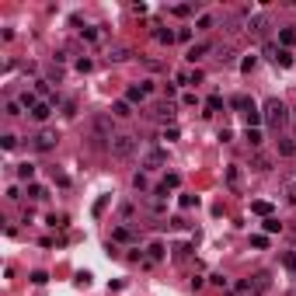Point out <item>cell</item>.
<instances>
[{"instance_id":"cell-9","label":"cell","mask_w":296,"mask_h":296,"mask_svg":"<svg viewBox=\"0 0 296 296\" xmlns=\"http://www.w3.org/2000/svg\"><path fill=\"white\" fill-rule=\"evenodd\" d=\"M209 49H213L209 42H195V46H188V53H185V60H188V63H199V60H202V56H206Z\"/></svg>"},{"instance_id":"cell-8","label":"cell","mask_w":296,"mask_h":296,"mask_svg":"<svg viewBox=\"0 0 296 296\" xmlns=\"http://www.w3.org/2000/svg\"><path fill=\"white\" fill-rule=\"evenodd\" d=\"M247 32H251V35H265V32H268V18H265V14H251V18H247Z\"/></svg>"},{"instance_id":"cell-43","label":"cell","mask_w":296,"mask_h":296,"mask_svg":"<svg viewBox=\"0 0 296 296\" xmlns=\"http://www.w3.org/2000/svg\"><path fill=\"white\" fill-rule=\"evenodd\" d=\"M32 282H35V286H46L49 275H46V272H32Z\"/></svg>"},{"instance_id":"cell-24","label":"cell","mask_w":296,"mask_h":296,"mask_svg":"<svg viewBox=\"0 0 296 296\" xmlns=\"http://www.w3.org/2000/svg\"><path fill=\"white\" fill-rule=\"evenodd\" d=\"M28 199H32V202H42V199H46V188H42V185H28Z\"/></svg>"},{"instance_id":"cell-47","label":"cell","mask_w":296,"mask_h":296,"mask_svg":"<svg viewBox=\"0 0 296 296\" xmlns=\"http://www.w3.org/2000/svg\"><path fill=\"white\" fill-rule=\"evenodd\" d=\"M80 35H84V39H87V42H98V28H84V32H80Z\"/></svg>"},{"instance_id":"cell-48","label":"cell","mask_w":296,"mask_h":296,"mask_svg":"<svg viewBox=\"0 0 296 296\" xmlns=\"http://www.w3.org/2000/svg\"><path fill=\"white\" fill-rule=\"evenodd\" d=\"M178 202H181V209H192V206H195V195H181Z\"/></svg>"},{"instance_id":"cell-21","label":"cell","mask_w":296,"mask_h":296,"mask_svg":"<svg viewBox=\"0 0 296 296\" xmlns=\"http://www.w3.org/2000/svg\"><path fill=\"white\" fill-rule=\"evenodd\" d=\"M18 101H21V108H28V112H32V108L39 105V94H35V91H25V94H21Z\"/></svg>"},{"instance_id":"cell-30","label":"cell","mask_w":296,"mask_h":296,"mask_svg":"<svg viewBox=\"0 0 296 296\" xmlns=\"http://www.w3.org/2000/svg\"><path fill=\"white\" fill-rule=\"evenodd\" d=\"M261 226H265V233H279V230H282V223L275 220V216H268V220L261 223Z\"/></svg>"},{"instance_id":"cell-39","label":"cell","mask_w":296,"mask_h":296,"mask_svg":"<svg viewBox=\"0 0 296 296\" xmlns=\"http://www.w3.org/2000/svg\"><path fill=\"white\" fill-rule=\"evenodd\" d=\"M251 247H268V237H265V233H254V237H251Z\"/></svg>"},{"instance_id":"cell-20","label":"cell","mask_w":296,"mask_h":296,"mask_svg":"<svg viewBox=\"0 0 296 296\" xmlns=\"http://www.w3.org/2000/svg\"><path fill=\"white\" fill-rule=\"evenodd\" d=\"M147 251H150V254H147V265H153V261H160V258H164V244H157V240L150 244Z\"/></svg>"},{"instance_id":"cell-50","label":"cell","mask_w":296,"mask_h":296,"mask_svg":"<svg viewBox=\"0 0 296 296\" xmlns=\"http://www.w3.org/2000/svg\"><path fill=\"white\" fill-rule=\"evenodd\" d=\"M286 199H289V202L296 206V185H289V188H286Z\"/></svg>"},{"instance_id":"cell-11","label":"cell","mask_w":296,"mask_h":296,"mask_svg":"<svg viewBox=\"0 0 296 296\" xmlns=\"http://www.w3.org/2000/svg\"><path fill=\"white\" fill-rule=\"evenodd\" d=\"M230 296H258V293H254L251 279H237V282L230 286Z\"/></svg>"},{"instance_id":"cell-32","label":"cell","mask_w":296,"mask_h":296,"mask_svg":"<svg viewBox=\"0 0 296 296\" xmlns=\"http://www.w3.org/2000/svg\"><path fill=\"white\" fill-rule=\"evenodd\" d=\"M282 265H286L289 272H296V251H286V254H282Z\"/></svg>"},{"instance_id":"cell-25","label":"cell","mask_w":296,"mask_h":296,"mask_svg":"<svg viewBox=\"0 0 296 296\" xmlns=\"http://www.w3.org/2000/svg\"><path fill=\"white\" fill-rule=\"evenodd\" d=\"M133 188H136V192H147V188H150V181H147V174H143V171H140V174H133Z\"/></svg>"},{"instance_id":"cell-29","label":"cell","mask_w":296,"mask_h":296,"mask_svg":"<svg viewBox=\"0 0 296 296\" xmlns=\"http://www.w3.org/2000/svg\"><path fill=\"white\" fill-rule=\"evenodd\" d=\"M0 147H4V150H14V147H18V136H14V133H4V136H0Z\"/></svg>"},{"instance_id":"cell-35","label":"cell","mask_w":296,"mask_h":296,"mask_svg":"<svg viewBox=\"0 0 296 296\" xmlns=\"http://www.w3.org/2000/svg\"><path fill=\"white\" fill-rule=\"evenodd\" d=\"M254 67H258V56H247V60H244V63H240V70H244V74H251V70H254Z\"/></svg>"},{"instance_id":"cell-13","label":"cell","mask_w":296,"mask_h":296,"mask_svg":"<svg viewBox=\"0 0 296 296\" xmlns=\"http://www.w3.org/2000/svg\"><path fill=\"white\" fill-rule=\"evenodd\" d=\"M251 167H254L258 174H268V171H272V157H268V153H254Z\"/></svg>"},{"instance_id":"cell-40","label":"cell","mask_w":296,"mask_h":296,"mask_svg":"<svg viewBox=\"0 0 296 296\" xmlns=\"http://www.w3.org/2000/svg\"><path fill=\"white\" fill-rule=\"evenodd\" d=\"M49 226H67V216H63V213H53V216H49Z\"/></svg>"},{"instance_id":"cell-14","label":"cell","mask_w":296,"mask_h":296,"mask_svg":"<svg viewBox=\"0 0 296 296\" xmlns=\"http://www.w3.org/2000/svg\"><path fill=\"white\" fill-rule=\"evenodd\" d=\"M153 39H157L160 46H171V42L178 39V32H171V28H157V32H153Z\"/></svg>"},{"instance_id":"cell-38","label":"cell","mask_w":296,"mask_h":296,"mask_svg":"<svg viewBox=\"0 0 296 296\" xmlns=\"http://www.w3.org/2000/svg\"><path fill=\"white\" fill-rule=\"evenodd\" d=\"M164 185H167V188H178V185H181V174H174V171H171V174L164 178Z\"/></svg>"},{"instance_id":"cell-15","label":"cell","mask_w":296,"mask_h":296,"mask_svg":"<svg viewBox=\"0 0 296 296\" xmlns=\"http://www.w3.org/2000/svg\"><path fill=\"white\" fill-rule=\"evenodd\" d=\"M226 185H230L233 192L240 188V167H237V164H230V167H226Z\"/></svg>"},{"instance_id":"cell-2","label":"cell","mask_w":296,"mask_h":296,"mask_svg":"<svg viewBox=\"0 0 296 296\" xmlns=\"http://www.w3.org/2000/svg\"><path fill=\"white\" fill-rule=\"evenodd\" d=\"M108 153H112L115 160H129V157L136 153V136H129V133H115V136H112Z\"/></svg>"},{"instance_id":"cell-16","label":"cell","mask_w":296,"mask_h":296,"mask_svg":"<svg viewBox=\"0 0 296 296\" xmlns=\"http://www.w3.org/2000/svg\"><path fill=\"white\" fill-rule=\"evenodd\" d=\"M272 63H279V67H293V53H289V49H275Z\"/></svg>"},{"instance_id":"cell-10","label":"cell","mask_w":296,"mask_h":296,"mask_svg":"<svg viewBox=\"0 0 296 296\" xmlns=\"http://www.w3.org/2000/svg\"><path fill=\"white\" fill-rule=\"evenodd\" d=\"M251 286H254V293H258V296L268 293V286H272V275H268V272H254V275H251Z\"/></svg>"},{"instance_id":"cell-5","label":"cell","mask_w":296,"mask_h":296,"mask_svg":"<svg viewBox=\"0 0 296 296\" xmlns=\"http://www.w3.org/2000/svg\"><path fill=\"white\" fill-rule=\"evenodd\" d=\"M53 108H56V98H46V101H39V105H35V108H32L28 115H32L35 122H46V119L53 115Z\"/></svg>"},{"instance_id":"cell-26","label":"cell","mask_w":296,"mask_h":296,"mask_svg":"<svg viewBox=\"0 0 296 296\" xmlns=\"http://www.w3.org/2000/svg\"><path fill=\"white\" fill-rule=\"evenodd\" d=\"M171 11H174V14H178V18H188V14H192V11H195V4H174V7H171Z\"/></svg>"},{"instance_id":"cell-18","label":"cell","mask_w":296,"mask_h":296,"mask_svg":"<svg viewBox=\"0 0 296 296\" xmlns=\"http://www.w3.org/2000/svg\"><path fill=\"white\" fill-rule=\"evenodd\" d=\"M112 240H119V244H129V240H133V230H129V226H115V230H112Z\"/></svg>"},{"instance_id":"cell-37","label":"cell","mask_w":296,"mask_h":296,"mask_svg":"<svg viewBox=\"0 0 296 296\" xmlns=\"http://www.w3.org/2000/svg\"><path fill=\"white\" fill-rule=\"evenodd\" d=\"M247 143H251V147H261V133H258V129H247Z\"/></svg>"},{"instance_id":"cell-42","label":"cell","mask_w":296,"mask_h":296,"mask_svg":"<svg viewBox=\"0 0 296 296\" xmlns=\"http://www.w3.org/2000/svg\"><path fill=\"white\" fill-rule=\"evenodd\" d=\"M105 209H108V195H105V199H98V202H94V216H101V213H105Z\"/></svg>"},{"instance_id":"cell-22","label":"cell","mask_w":296,"mask_h":296,"mask_svg":"<svg viewBox=\"0 0 296 296\" xmlns=\"http://www.w3.org/2000/svg\"><path fill=\"white\" fill-rule=\"evenodd\" d=\"M293 153H296V140H289V136L279 140V157H293Z\"/></svg>"},{"instance_id":"cell-17","label":"cell","mask_w":296,"mask_h":296,"mask_svg":"<svg viewBox=\"0 0 296 296\" xmlns=\"http://www.w3.org/2000/svg\"><path fill=\"white\" fill-rule=\"evenodd\" d=\"M251 213H258V216H272V202H265V199H258V202H251Z\"/></svg>"},{"instance_id":"cell-34","label":"cell","mask_w":296,"mask_h":296,"mask_svg":"<svg viewBox=\"0 0 296 296\" xmlns=\"http://www.w3.org/2000/svg\"><path fill=\"white\" fill-rule=\"evenodd\" d=\"M216 60L220 63H233V49H216Z\"/></svg>"},{"instance_id":"cell-46","label":"cell","mask_w":296,"mask_h":296,"mask_svg":"<svg viewBox=\"0 0 296 296\" xmlns=\"http://www.w3.org/2000/svg\"><path fill=\"white\" fill-rule=\"evenodd\" d=\"M199 28H213V14H199Z\"/></svg>"},{"instance_id":"cell-28","label":"cell","mask_w":296,"mask_h":296,"mask_svg":"<svg viewBox=\"0 0 296 296\" xmlns=\"http://www.w3.org/2000/svg\"><path fill=\"white\" fill-rule=\"evenodd\" d=\"M4 115L18 119V115H21V101H7V105H4Z\"/></svg>"},{"instance_id":"cell-49","label":"cell","mask_w":296,"mask_h":296,"mask_svg":"<svg viewBox=\"0 0 296 296\" xmlns=\"http://www.w3.org/2000/svg\"><path fill=\"white\" fill-rule=\"evenodd\" d=\"M164 140H178V126H167L164 129Z\"/></svg>"},{"instance_id":"cell-4","label":"cell","mask_w":296,"mask_h":296,"mask_svg":"<svg viewBox=\"0 0 296 296\" xmlns=\"http://www.w3.org/2000/svg\"><path fill=\"white\" fill-rule=\"evenodd\" d=\"M147 115L150 119H160V122H171V119H174V105H171V101H157V105H150Z\"/></svg>"},{"instance_id":"cell-3","label":"cell","mask_w":296,"mask_h":296,"mask_svg":"<svg viewBox=\"0 0 296 296\" xmlns=\"http://www.w3.org/2000/svg\"><path fill=\"white\" fill-rule=\"evenodd\" d=\"M56 143H60L56 129H39V133L32 136V147L39 150V153H49V150H56Z\"/></svg>"},{"instance_id":"cell-7","label":"cell","mask_w":296,"mask_h":296,"mask_svg":"<svg viewBox=\"0 0 296 296\" xmlns=\"http://www.w3.org/2000/svg\"><path fill=\"white\" fill-rule=\"evenodd\" d=\"M167 164V153L164 150H147V157H143V167L147 171H157V167H164Z\"/></svg>"},{"instance_id":"cell-33","label":"cell","mask_w":296,"mask_h":296,"mask_svg":"<svg viewBox=\"0 0 296 296\" xmlns=\"http://www.w3.org/2000/svg\"><path fill=\"white\" fill-rule=\"evenodd\" d=\"M206 108H209V112H220V108H223V98H220V94H213V98L206 101Z\"/></svg>"},{"instance_id":"cell-6","label":"cell","mask_w":296,"mask_h":296,"mask_svg":"<svg viewBox=\"0 0 296 296\" xmlns=\"http://www.w3.org/2000/svg\"><path fill=\"white\" fill-rule=\"evenodd\" d=\"M147 94H150V80H143V84H133V87L126 91V101H129V105H140Z\"/></svg>"},{"instance_id":"cell-1","label":"cell","mask_w":296,"mask_h":296,"mask_svg":"<svg viewBox=\"0 0 296 296\" xmlns=\"http://www.w3.org/2000/svg\"><path fill=\"white\" fill-rule=\"evenodd\" d=\"M265 122H268L272 129H282V126L289 122V108H286L279 98H268V101H265Z\"/></svg>"},{"instance_id":"cell-41","label":"cell","mask_w":296,"mask_h":296,"mask_svg":"<svg viewBox=\"0 0 296 296\" xmlns=\"http://www.w3.org/2000/svg\"><path fill=\"white\" fill-rule=\"evenodd\" d=\"M91 67H94V63H91V60H87V56H80V60H77V70H80V74H87V70H91Z\"/></svg>"},{"instance_id":"cell-12","label":"cell","mask_w":296,"mask_h":296,"mask_svg":"<svg viewBox=\"0 0 296 296\" xmlns=\"http://www.w3.org/2000/svg\"><path fill=\"white\" fill-rule=\"evenodd\" d=\"M133 115V105L126 101V98H119L115 105H112V119H129Z\"/></svg>"},{"instance_id":"cell-19","label":"cell","mask_w":296,"mask_h":296,"mask_svg":"<svg viewBox=\"0 0 296 296\" xmlns=\"http://www.w3.org/2000/svg\"><path fill=\"white\" fill-rule=\"evenodd\" d=\"M279 42H282V49H289V46H293V42H296V28H293V25L279 32Z\"/></svg>"},{"instance_id":"cell-27","label":"cell","mask_w":296,"mask_h":296,"mask_svg":"<svg viewBox=\"0 0 296 296\" xmlns=\"http://www.w3.org/2000/svg\"><path fill=\"white\" fill-rule=\"evenodd\" d=\"M230 108H244V112H247V108H251V101H247L244 94H233V98H230Z\"/></svg>"},{"instance_id":"cell-44","label":"cell","mask_w":296,"mask_h":296,"mask_svg":"<svg viewBox=\"0 0 296 296\" xmlns=\"http://www.w3.org/2000/svg\"><path fill=\"white\" fill-rule=\"evenodd\" d=\"M209 282H213V286H223V289L230 286V282H226V275H220V272H216V275H209Z\"/></svg>"},{"instance_id":"cell-31","label":"cell","mask_w":296,"mask_h":296,"mask_svg":"<svg viewBox=\"0 0 296 296\" xmlns=\"http://www.w3.org/2000/svg\"><path fill=\"white\" fill-rule=\"evenodd\" d=\"M129 56H133L129 49H112V56H108V60H112V63H122V60H129Z\"/></svg>"},{"instance_id":"cell-36","label":"cell","mask_w":296,"mask_h":296,"mask_svg":"<svg viewBox=\"0 0 296 296\" xmlns=\"http://www.w3.org/2000/svg\"><path fill=\"white\" fill-rule=\"evenodd\" d=\"M35 94L46 101V94H49V80H39V84H35Z\"/></svg>"},{"instance_id":"cell-45","label":"cell","mask_w":296,"mask_h":296,"mask_svg":"<svg viewBox=\"0 0 296 296\" xmlns=\"http://www.w3.org/2000/svg\"><path fill=\"white\" fill-rule=\"evenodd\" d=\"M63 115L74 119V115H77V101H67V105H63Z\"/></svg>"},{"instance_id":"cell-23","label":"cell","mask_w":296,"mask_h":296,"mask_svg":"<svg viewBox=\"0 0 296 296\" xmlns=\"http://www.w3.org/2000/svg\"><path fill=\"white\" fill-rule=\"evenodd\" d=\"M18 178L21 181H32L35 178V164H18Z\"/></svg>"}]
</instances>
